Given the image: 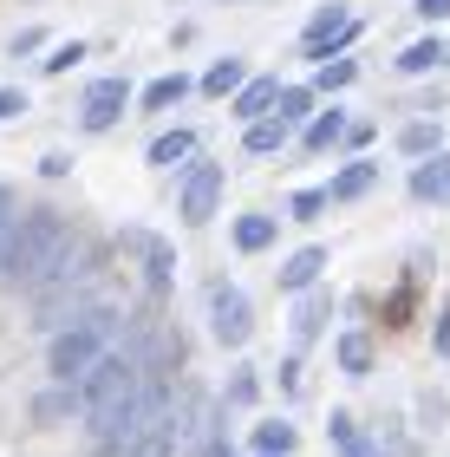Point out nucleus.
<instances>
[{
  "mask_svg": "<svg viewBox=\"0 0 450 457\" xmlns=\"http://www.w3.org/2000/svg\"><path fill=\"white\" fill-rule=\"evenodd\" d=\"M72 411H78L72 386H59V392H46V399H33V419H39V425H53V419H72Z\"/></svg>",
  "mask_w": 450,
  "mask_h": 457,
  "instance_id": "21",
  "label": "nucleus"
},
{
  "mask_svg": "<svg viewBox=\"0 0 450 457\" xmlns=\"http://www.w3.org/2000/svg\"><path fill=\"white\" fill-rule=\"evenodd\" d=\"M340 366L353 372V379H365V372H372V340L365 334H340Z\"/></svg>",
  "mask_w": 450,
  "mask_h": 457,
  "instance_id": "20",
  "label": "nucleus"
},
{
  "mask_svg": "<svg viewBox=\"0 0 450 457\" xmlns=\"http://www.w3.org/2000/svg\"><path fill=\"white\" fill-rule=\"evenodd\" d=\"M379 183V163H346V170L333 177V190H326V203H353V196H365Z\"/></svg>",
  "mask_w": 450,
  "mask_h": 457,
  "instance_id": "10",
  "label": "nucleus"
},
{
  "mask_svg": "<svg viewBox=\"0 0 450 457\" xmlns=\"http://www.w3.org/2000/svg\"><path fill=\"white\" fill-rule=\"evenodd\" d=\"M209 334L222 340V346H249V334H255V307H249V295H241L235 281H209Z\"/></svg>",
  "mask_w": 450,
  "mask_h": 457,
  "instance_id": "3",
  "label": "nucleus"
},
{
  "mask_svg": "<svg viewBox=\"0 0 450 457\" xmlns=\"http://www.w3.org/2000/svg\"><path fill=\"white\" fill-rule=\"evenodd\" d=\"M249 86V72H241V59H216L209 72H202V92H216V98H229V92H241Z\"/></svg>",
  "mask_w": 450,
  "mask_h": 457,
  "instance_id": "15",
  "label": "nucleus"
},
{
  "mask_svg": "<svg viewBox=\"0 0 450 457\" xmlns=\"http://www.w3.org/2000/svg\"><path fill=\"white\" fill-rule=\"evenodd\" d=\"M125 105H131L125 79H98V86L86 92V105H78V118H86V131H111V124L125 118Z\"/></svg>",
  "mask_w": 450,
  "mask_h": 457,
  "instance_id": "6",
  "label": "nucleus"
},
{
  "mask_svg": "<svg viewBox=\"0 0 450 457\" xmlns=\"http://www.w3.org/2000/svg\"><path fill=\"white\" fill-rule=\"evenodd\" d=\"M39 170H46V177H66V170H72V157H66V151H53V157H39Z\"/></svg>",
  "mask_w": 450,
  "mask_h": 457,
  "instance_id": "32",
  "label": "nucleus"
},
{
  "mask_svg": "<svg viewBox=\"0 0 450 457\" xmlns=\"http://www.w3.org/2000/svg\"><path fill=\"white\" fill-rule=\"evenodd\" d=\"M412 196L418 203H450V151L424 157L418 170H412Z\"/></svg>",
  "mask_w": 450,
  "mask_h": 457,
  "instance_id": "8",
  "label": "nucleus"
},
{
  "mask_svg": "<svg viewBox=\"0 0 450 457\" xmlns=\"http://www.w3.org/2000/svg\"><path fill=\"white\" fill-rule=\"evenodd\" d=\"M326 268V248H294L288 262H281V295H307V287L320 281Z\"/></svg>",
  "mask_w": 450,
  "mask_h": 457,
  "instance_id": "7",
  "label": "nucleus"
},
{
  "mask_svg": "<svg viewBox=\"0 0 450 457\" xmlns=\"http://www.w3.org/2000/svg\"><path fill=\"white\" fill-rule=\"evenodd\" d=\"M216 196H222V163H196V170L183 177L176 216H183V222H209V216H216Z\"/></svg>",
  "mask_w": 450,
  "mask_h": 457,
  "instance_id": "5",
  "label": "nucleus"
},
{
  "mask_svg": "<svg viewBox=\"0 0 450 457\" xmlns=\"http://www.w3.org/2000/svg\"><path fill=\"white\" fill-rule=\"evenodd\" d=\"M418 13L424 20H450V0H418Z\"/></svg>",
  "mask_w": 450,
  "mask_h": 457,
  "instance_id": "35",
  "label": "nucleus"
},
{
  "mask_svg": "<svg viewBox=\"0 0 450 457\" xmlns=\"http://www.w3.org/2000/svg\"><path fill=\"white\" fill-rule=\"evenodd\" d=\"M320 210H326V190H300V196L288 203V216H294V222H314Z\"/></svg>",
  "mask_w": 450,
  "mask_h": 457,
  "instance_id": "29",
  "label": "nucleus"
},
{
  "mask_svg": "<svg viewBox=\"0 0 450 457\" xmlns=\"http://www.w3.org/2000/svg\"><path fill=\"white\" fill-rule=\"evenodd\" d=\"M326 438H333L340 451H353V445H359V425H353V411H333V419H326Z\"/></svg>",
  "mask_w": 450,
  "mask_h": 457,
  "instance_id": "27",
  "label": "nucleus"
},
{
  "mask_svg": "<svg viewBox=\"0 0 450 457\" xmlns=\"http://www.w3.org/2000/svg\"><path fill=\"white\" fill-rule=\"evenodd\" d=\"M444 59H450L444 39H418V46L398 53V72H431V66H444Z\"/></svg>",
  "mask_w": 450,
  "mask_h": 457,
  "instance_id": "16",
  "label": "nucleus"
},
{
  "mask_svg": "<svg viewBox=\"0 0 450 457\" xmlns=\"http://www.w3.org/2000/svg\"><path fill=\"white\" fill-rule=\"evenodd\" d=\"M353 79H359L353 59H333V66H320V92H340V86H353Z\"/></svg>",
  "mask_w": 450,
  "mask_h": 457,
  "instance_id": "28",
  "label": "nucleus"
},
{
  "mask_svg": "<svg viewBox=\"0 0 450 457\" xmlns=\"http://www.w3.org/2000/svg\"><path fill=\"white\" fill-rule=\"evenodd\" d=\"M183 92H190V79H183V72L151 79V86H144V112H170V105H183Z\"/></svg>",
  "mask_w": 450,
  "mask_h": 457,
  "instance_id": "13",
  "label": "nucleus"
},
{
  "mask_svg": "<svg viewBox=\"0 0 450 457\" xmlns=\"http://www.w3.org/2000/svg\"><path fill=\"white\" fill-rule=\"evenodd\" d=\"M340 137H346V118H340V112H320L314 124H307V137H300V144H307V151H333Z\"/></svg>",
  "mask_w": 450,
  "mask_h": 457,
  "instance_id": "19",
  "label": "nucleus"
},
{
  "mask_svg": "<svg viewBox=\"0 0 450 457\" xmlns=\"http://www.w3.org/2000/svg\"><path fill=\"white\" fill-rule=\"evenodd\" d=\"M274 105H281L274 118H281V124H288V131H294V124L307 118V105H314V92H307V86H281V98H274Z\"/></svg>",
  "mask_w": 450,
  "mask_h": 457,
  "instance_id": "22",
  "label": "nucleus"
},
{
  "mask_svg": "<svg viewBox=\"0 0 450 457\" xmlns=\"http://www.w3.org/2000/svg\"><path fill=\"white\" fill-rule=\"evenodd\" d=\"M78 59H86V46H78V39H66V46H53V59H46V72H72Z\"/></svg>",
  "mask_w": 450,
  "mask_h": 457,
  "instance_id": "30",
  "label": "nucleus"
},
{
  "mask_svg": "<svg viewBox=\"0 0 450 457\" xmlns=\"http://www.w3.org/2000/svg\"><path fill=\"white\" fill-rule=\"evenodd\" d=\"M412 307H418V281H405L392 301H385V327H405L412 320Z\"/></svg>",
  "mask_w": 450,
  "mask_h": 457,
  "instance_id": "25",
  "label": "nucleus"
},
{
  "mask_svg": "<svg viewBox=\"0 0 450 457\" xmlns=\"http://www.w3.org/2000/svg\"><path fill=\"white\" fill-rule=\"evenodd\" d=\"M326 314H333V301H326V295H307V301L294 307V346H307V340H314L320 327H326Z\"/></svg>",
  "mask_w": 450,
  "mask_h": 457,
  "instance_id": "12",
  "label": "nucleus"
},
{
  "mask_svg": "<svg viewBox=\"0 0 450 457\" xmlns=\"http://www.w3.org/2000/svg\"><path fill=\"white\" fill-rule=\"evenodd\" d=\"M398 151H412V157H438V124H405V131H398Z\"/></svg>",
  "mask_w": 450,
  "mask_h": 457,
  "instance_id": "23",
  "label": "nucleus"
},
{
  "mask_svg": "<svg viewBox=\"0 0 450 457\" xmlns=\"http://www.w3.org/2000/svg\"><path fill=\"white\" fill-rule=\"evenodd\" d=\"M39 46H46V33H39V27H27V33L13 39V53H39Z\"/></svg>",
  "mask_w": 450,
  "mask_h": 457,
  "instance_id": "33",
  "label": "nucleus"
},
{
  "mask_svg": "<svg viewBox=\"0 0 450 457\" xmlns=\"http://www.w3.org/2000/svg\"><path fill=\"white\" fill-rule=\"evenodd\" d=\"M438 353H444V360H450V307H444V314H438Z\"/></svg>",
  "mask_w": 450,
  "mask_h": 457,
  "instance_id": "36",
  "label": "nucleus"
},
{
  "mask_svg": "<svg viewBox=\"0 0 450 457\" xmlns=\"http://www.w3.org/2000/svg\"><path fill=\"white\" fill-rule=\"evenodd\" d=\"M131 248H137V255H144L151 262V287H163V281H170V248H163L157 236H144V228H131V236H125Z\"/></svg>",
  "mask_w": 450,
  "mask_h": 457,
  "instance_id": "14",
  "label": "nucleus"
},
{
  "mask_svg": "<svg viewBox=\"0 0 450 457\" xmlns=\"http://www.w3.org/2000/svg\"><path fill=\"white\" fill-rule=\"evenodd\" d=\"M353 39H359V20H353V13L320 7V13H314V27H307V59L333 66V53H340V46H353Z\"/></svg>",
  "mask_w": 450,
  "mask_h": 457,
  "instance_id": "4",
  "label": "nucleus"
},
{
  "mask_svg": "<svg viewBox=\"0 0 450 457\" xmlns=\"http://www.w3.org/2000/svg\"><path fill=\"white\" fill-rule=\"evenodd\" d=\"M190 151H196V137H190V131H163V137L151 144V163H157V170H176V163L190 157Z\"/></svg>",
  "mask_w": 450,
  "mask_h": 457,
  "instance_id": "17",
  "label": "nucleus"
},
{
  "mask_svg": "<svg viewBox=\"0 0 450 457\" xmlns=\"http://www.w3.org/2000/svg\"><path fill=\"white\" fill-rule=\"evenodd\" d=\"M249 399H255V372H249V366H241V372H235V379H229V405H249Z\"/></svg>",
  "mask_w": 450,
  "mask_h": 457,
  "instance_id": "31",
  "label": "nucleus"
},
{
  "mask_svg": "<svg viewBox=\"0 0 450 457\" xmlns=\"http://www.w3.org/2000/svg\"><path fill=\"white\" fill-rule=\"evenodd\" d=\"M294 131H288V124H281V118H261V124H249V137H241V151H249V157H274L281 151V144H288Z\"/></svg>",
  "mask_w": 450,
  "mask_h": 457,
  "instance_id": "11",
  "label": "nucleus"
},
{
  "mask_svg": "<svg viewBox=\"0 0 450 457\" xmlns=\"http://www.w3.org/2000/svg\"><path fill=\"white\" fill-rule=\"evenodd\" d=\"M274 98H281V79H249V86L235 92V118H249V124H261L274 112Z\"/></svg>",
  "mask_w": 450,
  "mask_h": 457,
  "instance_id": "9",
  "label": "nucleus"
},
{
  "mask_svg": "<svg viewBox=\"0 0 450 457\" xmlns=\"http://www.w3.org/2000/svg\"><path fill=\"white\" fill-rule=\"evenodd\" d=\"M111 334H118L111 307H86L78 320H66V327H59V340H53V379L59 386H78L98 360H105V340Z\"/></svg>",
  "mask_w": 450,
  "mask_h": 457,
  "instance_id": "2",
  "label": "nucleus"
},
{
  "mask_svg": "<svg viewBox=\"0 0 450 457\" xmlns=\"http://www.w3.org/2000/svg\"><path fill=\"white\" fill-rule=\"evenodd\" d=\"M202 457H235V451H229V445H222V438H216V445H209V451H202Z\"/></svg>",
  "mask_w": 450,
  "mask_h": 457,
  "instance_id": "37",
  "label": "nucleus"
},
{
  "mask_svg": "<svg viewBox=\"0 0 450 457\" xmlns=\"http://www.w3.org/2000/svg\"><path fill=\"white\" fill-rule=\"evenodd\" d=\"M66 248H72L66 216L59 210H27L20 228H13V242H7V255H0V275H7L13 287H46Z\"/></svg>",
  "mask_w": 450,
  "mask_h": 457,
  "instance_id": "1",
  "label": "nucleus"
},
{
  "mask_svg": "<svg viewBox=\"0 0 450 457\" xmlns=\"http://www.w3.org/2000/svg\"><path fill=\"white\" fill-rule=\"evenodd\" d=\"M255 445H261V457H288V451H294V425H281V419H274V425H261V431H255Z\"/></svg>",
  "mask_w": 450,
  "mask_h": 457,
  "instance_id": "24",
  "label": "nucleus"
},
{
  "mask_svg": "<svg viewBox=\"0 0 450 457\" xmlns=\"http://www.w3.org/2000/svg\"><path fill=\"white\" fill-rule=\"evenodd\" d=\"M268 242H274V216H241L235 222V248L241 255H261Z\"/></svg>",
  "mask_w": 450,
  "mask_h": 457,
  "instance_id": "18",
  "label": "nucleus"
},
{
  "mask_svg": "<svg viewBox=\"0 0 450 457\" xmlns=\"http://www.w3.org/2000/svg\"><path fill=\"white\" fill-rule=\"evenodd\" d=\"M13 112H27V92H0V118H13Z\"/></svg>",
  "mask_w": 450,
  "mask_h": 457,
  "instance_id": "34",
  "label": "nucleus"
},
{
  "mask_svg": "<svg viewBox=\"0 0 450 457\" xmlns=\"http://www.w3.org/2000/svg\"><path fill=\"white\" fill-rule=\"evenodd\" d=\"M13 228H20V203H13V190H7V183H0V255H7Z\"/></svg>",
  "mask_w": 450,
  "mask_h": 457,
  "instance_id": "26",
  "label": "nucleus"
}]
</instances>
